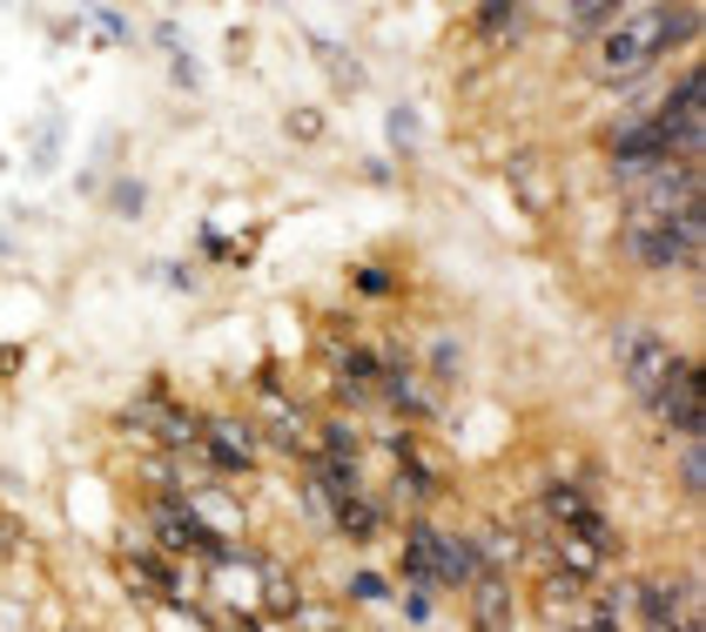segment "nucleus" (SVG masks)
Segmentation results:
<instances>
[{
	"instance_id": "nucleus-1",
	"label": "nucleus",
	"mask_w": 706,
	"mask_h": 632,
	"mask_svg": "<svg viewBox=\"0 0 706 632\" xmlns=\"http://www.w3.org/2000/svg\"><path fill=\"white\" fill-rule=\"evenodd\" d=\"M660 54H666V48H660L653 14H620V28L599 34V74H605V81H640Z\"/></svg>"
},
{
	"instance_id": "nucleus-2",
	"label": "nucleus",
	"mask_w": 706,
	"mask_h": 632,
	"mask_svg": "<svg viewBox=\"0 0 706 632\" xmlns=\"http://www.w3.org/2000/svg\"><path fill=\"white\" fill-rule=\"evenodd\" d=\"M653 404H660V417H666V424H673V431H679V437L693 444V437L706 431V397H699V364H673V377L660 384V397H653Z\"/></svg>"
},
{
	"instance_id": "nucleus-3",
	"label": "nucleus",
	"mask_w": 706,
	"mask_h": 632,
	"mask_svg": "<svg viewBox=\"0 0 706 632\" xmlns=\"http://www.w3.org/2000/svg\"><path fill=\"white\" fill-rule=\"evenodd\" d=\"M203 444H209V465L242 478L256 465V437L242 431V417H203Z\"/></svg>"
},
{
	"instance_id": "nucleus-4",
	"label": "nucleus",
	"mask_w": 706,
	"mask_h": 632,
	"mask_svg": "<svg viewBox=\"0 0 706 632\" xmlns=\"http://www.w3.org/2000/svg\"><path fill=\"white\" fill-rule=\"evenodd\" d=\"M471 625L478 632H511V586H505V572H478L471 579Z\"/></svg>"
},
{
	"instance_id": "nucleus-5",
	"label": "nucleus",
	"mask_w": 706,
	"mask_h": 632,
	"mask_svg": "<svg viewBox=\"0 0 706 632\" xmlns=\"http://www.w3.org/2000/svg\"><path fill=\"white\" fill-rule=\"evenodd\" d=\"M155 546H162V552H196V546H203V525H196L189 498H162V505H155Z\"/></svg>"
},
{
	"instance_id": "nucleus-6",
	"label": "nucleus",
	"mask_w": 706,
	"mask_h": 632,
	"mask_svg": "<svg viewBox=\"0 0 706 632\" xmlns=\"http://www.w3.org/2000/svg\"><path fill=\"white\" fill-rule=\"evenodd\" d=\"M626 256H633V262H646V269H666V262H679V256H673V236H666V222H653V216H626Z\"/></svg>"
},
{
	"instance_id": "nucleus-7",
	"label": "nucleus",
	"mask_w": 706,
	"mask_h": 632,
	"mask_svg": "<svg viewBox=\"0 0 706 632\" xmlns=\"http://www.w3.org/2000/svg\"><path fill=\"white\" fill-rule=\"evenodd\" d=\"M471 546H478L485 572H511V566L525 559V546H518V531H505V525H485V531H471Z\"/></svg>"
},
{
	"instance_id": "nucleus-8",
	"label": "nucleus",
	"mask_w": 706,
	"mask_h": 632,
	"mask_svg": "<svg viewBox=\"0 0 706 632\" xmlns=\"http://www.w3.org/2000/svg\"><path fill=\"white\" fill-rule=\"evenodd\" d=\"M336 531H343V538H357V546H371V538L384 531V505L350 498V505H343V518H336Z\"/></svg>"
},
{
	"instance_id": "nucleus-9",
	"label": "nucleus",
	"mask_w": 706,
	"mask_h": 632,
	"mask_svg": "<svg viewBox=\"0 0 706 632\" xmlns=\"http://www.w3.org/2000/svg\"><path fill=\"white\" fill-rule=\"evenodd\" d=\"M128 586H135L142 599H183L175 572H168V566H155V559H128Z\"/></svg>"
},
{
	"instance_id": "nucleus-10",
	"label": "nucleus",
	"mask_w": 706,
	"mask_h": 632,
	"mask_svg": "<svg viewBox=\"0 0 706 632\" xmlns=\"http://www.w3.org/2000/svg\"><path fill=\"white\" fill-rule=\"evenodd\" d=\"M262 605H270L277 619H297V612H303V599H297V579H290L283 566H262Z\"/></svg>"
},
{
	"instance_id": "nucleus-11",
	"label": "nucleus",
	"mask_w": 706,
	"mask_h": 632,
	"mask_svg": "<svg viewBox=\"0 0 706 632\" xmlns=\"http://www.w3.org/2000/svg\"><path fill=\"white\" fill-rule=\"evenodd\" d=\"M478 34L498 41V48H511V41L525 34V14H518V8H478Z\"/></svg>"
},
{
	"instance_id": "nucleus-12",
	"label": "nucleus",
	"mask_w": 706,
	"mask_h": 632,
	"mask_svg": "<svg viewBox=\"0 0 706 632\" xmlns=\"http://www.w3.org/2000/svg\"><path fill=\"white\" fill-rule=\"evenodd\" d=\"M572 34H612V21H620V8H605V0H579V8H565Z\"/></svg>"
},
{
	"instance_id": "nucleus-13",
	"label": "nucleus",
	"mask_w": 706,
	"mask_h": 632,
	"mask_svg": "<svg viewBox=\"0 0 706 632\" xmlns=\"http://www.w3.org/2000/svg\"><path fill=\"white\" fill-rule=\"evenodd\" d=\"M303 511H310V518H316V525H323V531H330V525H336V518H343V505H336V498H330V491H323V485H316V478H303Z\"/></svg>"
},
{
	"instance_id": "nucleus-14",
	"label": "nucleus",
	"mask_w": 706,
	"mask_h": 632,
	"mask_svg": "<svg viewBox=\"0 0 706 632\" xmlns=\"http://www.w3.org/2000/svg\"><path fill=\"white\" fill-rule=\"evenodd\" d=\"M323 450H330V458H357V431H350L343 417H330L323 424Z\"/></svg>"
},
{
	"instance_id": "nucleus-15",
	"label": "nucleus",
	"mask_w": 706,
	"mask_h": 632,
	"mask_svg": "<svg viewBox=\"0 0 706 632\" xmlns=\"http://www.w3.org/2000/svg\"><path fill=\"white\" fill-rule=\"evenodd\" d=\"M679 485H686V491H699V485H706V450H699V437L679 450Z\"/></svg>"
},
{
	"instance_id": "nucleus-16",
	"label": "nucleus",
	"mask_w": 706,
	"mask_h": 632,
	"mask_svg": "<svg viewBox=\"0 0 706 632\" xmlns=\"http://www.w3.org/2000/svg\"><path fill=\"white\" fill-rule=\"evenodd\" d=\"M430 371H437V377H458V343H451V336L430 343Z\"/></svg>"
},
{
	"instance_id": "nucleus-17",
	"label": "nucleus",
	"mask_w": 706,
	"mask_h": 632,
	"mask_svg": "<svg viewBox=\"0 0 706 632\" xmlns=\"http://www.w3.org/2000/svg\"><path fill=\"white\" fill-rule=\"evenodd\" d=\"M350 599H391V579H377V572H357V579H350Z\"/></svg>"
},
{
	"instance_id": "nucleus-18",
	"label": "nucleus",
	"mask_w": 706,
	"mask_h": 632,
	"mask_svg": "<svg viewBox=\"0 0 706 632\" xmlns=\"http://www.w3.org/2000/svg\"><path fill=\"white\" fill-rule=\"evenodd\" d=\"M579 632H620V619H612L599 599H585V619H579Z\"/></svg>"
},
{
	"instance_id": "nucleus-19",
	"label": "nucleus",
	"mask_w": 706,
	"mask_h": 632,
	"mask_svg": "<svg viewBox=\"0 0 706 632\" xmlns=\"http://www.w3.org/2000/svg\"><path fill=\"white\" fill-rule=\"evenodd\" d=\"M290 135H297V142H316V135H323V115L297 108V115H290Z\"/></svg>"
},
{
	"instance_id": "nucleus-20",
	"label": "nucleus",
	"mask_w": 706,
	"mask_h": 632,
	"mask_svg": "<svg viewBox=\"0 0 706 632\" xmlns=\"http://www.w3.org/2000/svg\"><path fill=\"white\" fill-rule=\"evenodd\" d=\"M115 216H142V183H115Z\"/></svg>"
},
{
	"instance_id": "nucleus-21",
	"label": "nucleus",
	"mask_w": 706,
	"mask_h": 632,
	"mask_svg": "<svg viewBox=\"0 0 706 632\" xmlns=\"http://www.w3.org/2000/svg\"><path fill=\"white\" fill-rule=\"evenodd\" d=\"M357 290H364V297H384L391 277H384V269H357Z\"/></svg>"
},
{
	"instance_id": "nucleus-22",
	"label": "nucleus",
	"mask_w": 706,
	"mask_h": 632,
	"mask_svg": "<svg viewBox=\"0 0 706 632\" xmlns=\"http://www.w3.org/2000/svg\"><path fill=\"white\" fill-rule=\"evenodd\" d=\"M21 364V343H0V371H14Z\"/></svg>"
},
{
	"instance_id": "nucleus-23",
	"label": "nucleus",
	"mask_w": 706,
	"mask_h": 632,
	"mask_svg": "<svg viewBox=\"0 0 706 632\" xmlns=\"http://www.w3.org/2000/svg\"><path fill=\"white\" fill-rule=\"evenodd\" d=\"M14 546V518H0V552H8Z\"/></svg>"
}]
</instances>
